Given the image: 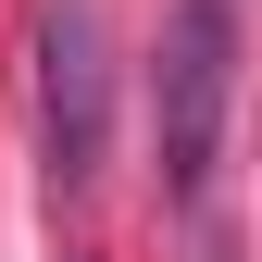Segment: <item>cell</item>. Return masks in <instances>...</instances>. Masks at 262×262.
Wrapping results in <instances>:
<instances>
[{"label":"cell","mask_w":262,"mask_h":262,"mask_svg":"<svg viewBox=\"0 0 262 262\" xmlns=\"http://www.w3.org/2000/svg\"><path fill=\"white\" fill-rule=\"evenodd\" d=\"M237 38H250V0H175V13H162L150 113H162V187H175V200H200V187H212L225 100H237Z\"/></svg>","instance_id":"obj_1"},{"label":"cell","mask_w":262,"mask_h":262,"mask_svg":"<svg viewBox=\"0 0 262 262\" xmlns=\"http://www.w3.org/2000/svg\"><path fill=\"white\" fill-rule=\"evenodd\" d=\"M38 125H50V187H88V175H100L113 62H100V13H88V0H50V25H38Z\"/></svg>","instance_id":"obj_2"}]
</instances>
